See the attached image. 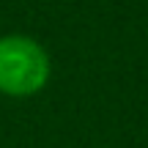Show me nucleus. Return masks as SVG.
<instances>
[{
	"mask_svg": "<svg viewBox=\"0 0 148 148\" xmlns=\"http://www.w3.org/2000/svg\"><path fill=\"white\" fill-rule=\"evenodd\" d=\"M52 77V60L41 41L25 33L0 36V93L8 99H30L41 93Z\"/></svg>",
	"mask_w": 148,
	"mask_h": 148,
	"instance_id": "1",
	"label": "nucleus"
}]
</instances>
